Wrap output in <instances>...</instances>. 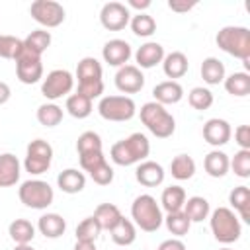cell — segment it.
Here are the masks:
<instances>
[{
  "label": "cell",
  "mask_w": 250,
  "mask_h": 250,
  "mask_svg": "<svg viewBox=\"0 0 250 250\" xmlns=\"http://www.w3.org/2000/svg\"><path fill=\"white\" fill-rule=\"evenodd\" d=\"M148 152H150V143H148L146 135L133 133L127 139H121L111 145L109 158L117 166H131V164H139V162L146 160Z\"/></svg>",
  "instance_id": "cell-1"
},
{
  "label": "cell",
  "mask_w": 250,
  "mask_h": 250,
  "mask_svg": "<svg viewBox=\"0 0 250 250\" xmlns=\"http://www.w3.org/2000/svg\"><path fill=\"white\" fill-rule=\"evenodd\" d=\"M215 41L221 51H225L230 57L240 59L246 64V68L250 66V31H248V27L225 25L219 29Z\"/></svg>",
  "instance_id": "cell-2"
},
{
  "label": "cell",
  "mask_w": 250,
  "mask_h": 250,
  "mask_svg": "<svg viewBox=\"0 0 250 250\" xmlns=\"http://www.w3.org/2000/svg\"><path fill=\"white\" fill-rule=\"evenodd\" d=\"M141 121L143 125L158 139H168L176 131V119L174 115L156 102H146L141 105Z\"/></svg>",
  "instance_id": "cell-3"
},
{
  "label": "cell",
  "mask_w": 250,
  "mask_h": 250,
  "mask_svg": "<svg viewBox=\"0 0 250 250\" xmlns=\"http://www.w3.org/2000/svg\"><path fill=\"white\" fill-rule=\"evenodd\" d=\"M131 219H133L135 227H139L145 232H154L164 223L160 205L148 193H143V195L135 197V201L131 205Z\"/></svg>",
  "instance_id": "cell-4"
},
{
  "label": "cell",
  "mask_w": 250,
  "mask_h": 250,
  "mask_svg": "<svg viewBox=\"0 0 250 250\" xmlns=\"http://www.w3.org/2000/svg\"><path fill=\"white\" fill-rule=\"evenodd\" d=\"M76 78H78V94L94 100L104 94V80H102V64L94 57H84L78 61L76 66Z\"/></svg>",
  "instance_id": "cell-5"
},
{
  "label": "cell",
  "mask_w": 250,
  "mask_h": 250,
  "mask_svg": "<svg viewBox=\"0 0 250 250\" xmlns=\"http://www.w3.org/2000/svg\"><path fill=\"white\" fill-rule=\"evenodd\" d=\"M209 215H211L209 225H211V232H213L215 240H219L221 244H232L240 238L242 227H240V221L232 209L217 207Z\"/></svg>",
  "instance_id": "cell-6"
},
{
  "label": "cell",
  "mask_w": 250,
  "mask_h": 250,
  "mask_svg": "<svg viewBox=\"0 0 250 250\" xmlns=\"http://www.w3.org/2000/svg\"><path fill=\"white\" fill-rule=\"evenodd\" d=\"M18 195H20V201L29 207V209H47L53 199H55V191L53 188L43 182V180H27L20 186L18 189Z\"/></svg>",
  "instance_id": "cell-7"
},
{
  "label": "cell",
  "mask_w": 250,
  "mask_h": 250,
  "mask_svg": "<svg viewBox=\"0 0 250 250\" xmlns=\"http://www.w3.org/2000/svg\"><path fill=\"white\" fill-rule=\"evenodd\" d=\"M98 113L105 121H129L137 113V105L129 96H104L98 104Z\"/></svg>",
  "instance_id": "cell-8"
},
{
  "label": "cell",
  "mask_w": 250,
  "mask_h": 250,
  "mask_svg": "<svg viewBox=\"0 0 250 250\" xmlns=\"http://www.w3.org/2000/svg\"><path fill=\"white\" fill-rule=\"evenodd\" d=\"M51 162H53V146L43 139H33L25 150V160H23L25 172H29L31 176L45 174L51 168Z\"/></svg>",
  "instance_id": "cell-9"
},
{
  "label": "cell",
  "mask_w": 250,
  "mask_h": 250,
  "mask_svg": "<svg viewBox=\"0 0 250 250\" xmlns=\"http://www.w3.org/2000/svg\"><path fill=\"white\" fill-rule=\"evenodd\" d=\"M29 14L43 27H59L66 18V12H64L62 4H59L55 0H35V2H31Z\"/></svg>",
  "instance_id": "cell-10"
},
{
  "label": "cell",
  "mask_w": 250,
  "mask_h": 250,
  "mask_svg": "<svg viewBox=\"0 0 250 250\" xmlns=\"http://www.w3.org/2000/svg\"><path fill=\"white\" fill-rule=\"evenodd\" d=\"M72 88H74V76L64 68L51 70L41 82V94L47 100H59L62 96H68Z\"/></svg>",
  "instance_id": "cell-11"
},
{
  "label": "cell",
  "mask_w": 250,
  "mask_h": 250,
  "mask_svg": "<svg viewBox=\"0 0 250 250\" xmlns=\"http://www.w3.org/2000/svg\"><path fill=\"white\" fill-rule=\"evenodd\" d=\"M16 74H18V80L21 84H35V82H39L43 78L41 57L23 47L20 57L16 59Z\"/></svg>",
  "instance_id": "cell-12"
},
{
  "label": "cell",
  "mask_w": 250,
  "mask_h": 250,
  "mask_svg": "<svg viewBox=\"0 0 250 250\" xmlns=\"http://www.w3.org/2000/svg\"><path fill=\"white\" fill-rule=\"evenodd\" d=\"M100 21L107 31H121L131 21V10L123 2H105L100 10Z\"/></svg>",
  "instance_id": "cell-13"
},
{
  "label": "cell",
  "mask_w": 250,
  "mask_h": 250,
  "mask_svg": "<svg viewBox=\"0 0 250 250\" xmlns=\"http://www.w3.org/2000/svg\"><path fill=\"white\" fill-rule=\"evenodd\" d=\"M145 86V74L135 64H125L115 72V88L123 94H137Z\"/></svg>",
  "instance_id": "cell-14"
},
{
  "label": "cell",
  "mask_w": 250,
  "mask_h": 250,
  "mask_svg": "<svg viewBox=\"0 0 250 250\" xmlns=\"http://www.w3.org/2000/svg\"><path fill=\"white\" fill-rule=\"evenodd\" d=\"M133 51H131V45L125 41V39H109L104 49H102V57L104 61L109 64V66H125L131 59Z\"/></svg>",
  "instance_id": "cell-15"
},
{
  "label": "cell",
  "mask_w": 250,
  "mask_h": 250,
  "mask_svg": "<svg viewBox=\"0 0 250 250\" xmlns=\"http://www.w3.org/2000/svg\"><path fill=\"white\" fill-rule=\"evenodd\" d=\"M230 135H232V129H230V123L227 119L213 117V119H207L203 125V139L211 146L227 145L230 141Z\"/></svg>",
  "instance_id": "cell-16"
},
{
  "label": "cell",
  "mask_w": 250,
  "mask_h": 250,
  "mask_svg": "<svg viewBox=\"0 0 250 250\" xmlns=\"http://www.w3.org/2000/svg\"><path fill=\"white\" fill-rule=\"evenodd\" d=\"M135 178L145 188H156L164 182V168L154 160H143L137 164Z\"/></svg>",
  "instance_id": "cell-17"
},
{
  "label": "cell",
  "mask_w": 250,
  "mask_h": 250,
  "mask_svg": "<svg viewBox=\"0 0 250 250\" xmlns=\"http://www.w3.org/2000/svg\"><path fill=\"white\" fill-rule=\"evenodd\" d=\"M164 59V47L156 41H146L135 51V61L139 68H152L156 64H162Z\"/></svg>",
  "instance_id": "cell-18"
},
{
  "label": "cell",
  "mask_w": 250,
  "mask_h": 250,
  "mask_svg": "<svg viewBox=\"0 0 250 250\" xmlns=\"http://www.w3.org/2000/svg\"><path fill=\"white\" fill-rule=\"evenodd\" d=\"M21 164L16 154L4 152L0 154V188H12L20 182Z\"/></svg>",
  "instance_id": "cell-19"
},
{
  "label": "cell",
  "mask_w": 250,
  "mask_h": 250,
  "mask_svg": "<svg viewBox=\"0 0 250 250\" xmlns=\"http://www.w3.org/2000/svg\"><path fill=\"white\" fill-rule=\"evenodd\" d=\"M152 96H154L156 104L172 105V104H178L184 98V88L176 80H164V82H160L152 88Z\"/></svg>",
  "instance_id": "cell-20"
},
{
  "label": "cell",
  "mask_w": 250,
  "mask_h": 250,
  "mask_svg": "<svg viewBox=\"0 0 250 250\" xmlns=\"http://www.w3.org/2000/svg\"><path fill=\"white\" fill-rule=\"evenodd\" d=\"M188 68H189V62L182 51H172V53L164 55V59H162V70L170 80L182 78L188 72Z\"/></svg>",
  "instance_id": "cell-21"
},
{
  "label": "cell",
  "mask_w": 250,
  "mask_h": 250,
  "mask_svg": "<svg viewBox=\"0 0 250 250\" xmlns=\"http://www.w3.org/2000/svg\"><path fill=\"white\" fill-rule=\"evenodd\" d=\"M57 186L61 188V191L74 195L86 188V176L76 168H66L57 176Z\"/></svg>",
  "instance_id": "cell-22"
},
{
  "label": "cell",
  "mask_w": 250,
  "mask_h": 250,
  "mask_svg": "<svg viewBox=\"0 0 250 250\" xmlns=\"http://www.w3.org/2000/svg\"><path fill=\"white\" fill-rule=\"evenodd\" d=\"M37 230L45 238H59L66 230V221L59 213H45L37 221Z\"/></svg>",
  "instance_id": "cell-23"
},
{
  "label": "cell",
  "mask_w": 250,
  "mask_h": 250,
  "mask_svg": "<svg viewBox=\"0 0 250 250\" xmlns=\"http://www.w3.org/2000/svg\"><path fill=\"white\" fill-rule=\"evenodd\" d=\"M186 199H188L186 189L182 186H168V188H164V191L160 195V209H164L166 213L182 211Z\"/></svg>",
  "instance_id": "cell-24"
},
{
  "label": "cell",
  "mask_w": 250,
  "mask_h": 250,
  "mask_svg": "<svg viewBox=\"0 0 250 250\" xmlns=\"http://www.w3.org/2000/svg\"><path fill=\"white\" fill-rule=\"evenodd\" d=\"M184 215L189 219V223H201L209 217L211 213V207H209V201L201 195H193V197H188L186 203H184Z\"/></svg>",
  "instance_id": "cell-25"
},
{
  "label": "cell",
  "mask_w": 250,
  "mask_h": 250,
  "mask_svg": "<svg viewBox=\"0 0 250 250\" xmlns=\"http://www.w3.org/2000/svg\"><path fill=\"white\" fill-rule=\"evenodd\" d=\"M229 203L234 207V211L240 215L244 223H250V189L248 186H236L229 193Z\"/></svg>",
  "instance_id": "cell-26"
},
{
  "label": "cell",
  "mask_w": 250,
  "mask_h": 250,
  "mask_svg": "<svg viewBox=\"0 0 250 250\" xmlns=\"http://www.w3.org/2000/svg\"><path fill=\"white\" fill-rule=\"evenodd\" d=\"M92 217L98 221V225L102 227V230H111L121 221L123 215H121V211H119L117 205H113V203H100L96 207V211H94Z\"/></svg>",
  "instance_id": "cell-27"
},
{
  "label": "cell",
  "mask_w": 250,
  "mask_h": 250,
  "mask_svg": "<svg viewBox=\"0 0 250 250\" xmlns=\"http://www.w3.org/2000/svg\"><path fill=\"white\" fill-rule=\"evenodd\" d=\"M201 78L203 82H207L209 86L221 84L225 80V64L217 59V57H207L201 62Z\"/></svg>",
  "instance_id": "cell-28"
},
{
  "label": "cell",
  "mask_w": 250,
  "mask_h": 250,
  "mask_svg": "<svg viewBox=\"0 0 250 250\" xmlns=\"http://www.w3.org/2000/svg\"><path fill=\"white\" fill-rule=\"evenodd\" d=\"M229 160L223 150H211L203 160V168L211 178H223L229 172Z\"/></svg>",
  "instance_id": "cell-29"
},
{
  "label": "cell",
  "mask_w": 250,
  "mask_h": 250,
  "mask_svg": "<svg viewBox=\"0 0 250 250\" xmlns=\"http://www.w3.org/2000/svg\"><path fill=\"white\" fill-rule=\"evenodd\" d=\"M225 90L234 98H244L250 94V74L248 72H232L225 76Z\"/></svg>",
  "instance_id": "cell-30"
},
{
  "label": "cell",
  "mask_w": 250,
  "mask_h": 250,
  "mask_svg": "<svg viewBox=\"0 0 250 250\" xmlns=\"http://www.w3.org/2000/svg\"><path fill=\"white\" fill-rule=\"evenodd\" d=\"M8 234L16 244H29L35 236V227L27 219H16L10 223Z\"/></svg>",
  "instance_id": "cell-31"
},
{
  "label": "cell",
  "mask_w": 250,
  "mask_h": 250,
  "mask_svg": "<svg viewBox=\"0 0 250 250\" xmlns=\"http://www.w3.org/2000/svg\"><path fill=\"white\" fill-rule=\"evenodd\" d=\"M111 232V240L117 244V246H129L135 242L137 238V229H135V223L121 217V221L109 230Z\"/></svg>",
  "instance_id": "cell-32"
},
{
  "label": "cell",
  "mask_w": 250,
  "mask_h": 250,
  "mask_svg": "<svg viewBox=\"0 0 250 250\" xmlns=\"http://www.w3.org/2000/svg\"><path fill=\"white\" fill-rule=\"evenodd\" d=\"M170 174L176 180H189L195 174V160L189 154H178L170 162Z\"/></svg>",
  "instance_id": "cell-33"
},
{
  "label": "cell",
  "mask_w": 250,
  "mask_h": 250,
  "mask_svg": "<svg viewBox=\"0 0 250 250\" xmlns=\"http://www.w3.org/2000/svg\"><path fill=\"white\" fill-rule=\"evenodd\" d=\"M66 111L74 117V119H86L92 113V100L82 96V94H70L66 98Z\"/></svg>",
  "instance_id": "cell-34"
},
{
  "label": "cell",
  "mask_w": 250,
  "mask_h": 250,
  "mask_svg": "<svg viewBox=\"0 0 250 250\" xmlns=\"http://www.w3.org/2000/svg\"><path fill=\"white\" fill-rule=\"evenodd\" d=\"M51 45V33L47 29H33L25 39H23V47L29 49L35 55H43Z\"/></svg>",
  "instance_id": "cell-35"
},
{
  "label": "cell",
  "mask_w": 250,
  "mask_h": 250,
  "mask_svg": "<svg viewBox=\"0 0 250 250\" xmlns=\"http://www.w3.org/2000/svg\"><path fill=\"white\" fill-rule=\"evenodd\" d=\"M131 31L137 35V37H150L154 31H156V21L152 16H148L146 12H141V14H135L131 16Z\"/></svg>",
  "instance_id": "cell-36"
},
{
  "label": "cell",
  "mask_w": 250,
  "mask_h": 250,
  "mask_svg": "<svg viewBox=\"0 0 250 250\" xmlns=\"http://www.w3.org/2000/svg\"><path fill=\"white\" fill-rule=\"evenodd\" d=\"M37 121H39L43 127H57V125L62 121V107H59V105L53 104V102L41 104V105L37 107Z\"/></svg>",
  "instance_id": "cell-37"
},
{
  "label": "cell",
  "mask_w": 250,
  "mask_h": 250,
  "mask_svg": "<svg viewBox=\"0 0 250 250\" xmlns=\"http://www.w3.org/2000/svg\"><path fill=\"white\" fill-rule=\"evenodd\" d=\"M164 225H166V229H168V232H172L174 236H186L188 232H189V227H191V223H189V219L184 215V211H176V213H168L166 217H164Z\"/></svg>",
  "instance_id": "cell-38"
},
{
  "label": "cell",
  "mask_w": 250,
  "mask_h": 250,
  "mask_svg": "<svg viewBox=\"0 0 250 250\" xmlns=\"http://www.w3.org/2000/svg\"><path fill=\"white\" fill-rule=\"evenodd\" d=\"M188 102L193 109L197 111H203V109H209L213 105V92L209 88H203V86H195L189 90L188 94Z\"/></svg>",
  "instance_id": "cell-39"
},
{
  "label": "cell",
  "mask_w": 250,
  "mask_h": 250,
  "mask_svg": "<svg viewBox=\"0 0 250 250\" xmlns=\"http://www.w3.org/2000/svg\"><path fill=\"white\" fill-rule=\"evenodd\" d=\"M104 148L102 137L96 131H84L78 141H76V152L78 154H86V152H98Z\"/></svg>",
  "instance_id": "cell-40"
},
{
  "label": "cell",
  "mask_w": 250,
  "mask_h": 250,
  "mask_svg": "<svg viewBox=\"0 0 250 250\" xmlns=\"http://www.w3.org/2000/svg\"><path fill=\"white\" fill-rule=\"evenodd\" d=\"M23 49V39H18L14 35H2L0 39V59L16 61Z\"/></svg>",
  "instance_id": "cell-41"
},
{
  "label": "cell",
  "mask_w": 250,
  "mask_h": 250,
  "mask_svg": "<svg viewBox=\"0 0 250 250\" xmlns=\"http://www.w3.org/2000/svg\"><path fill=\"white\" fill-rule=\"evenodd\" d=\"M102 232V227L98 225V221L94 217H86L78 223L76 227V240H90V242H96V238L100 236Z\"/></svg>",
  "instance_id": "cell-42"
},
{
  "label": "cell",
  "mask_w": 250,
  "mask_h": 250,
  "mask_svg": "<svg viewBox=\"0 0 250 250\" xmlns=\"http://www.w3.org/2000/svg\"><path fill=\"white\" fill-rule=\"evenodd\" d=\"M229 170H232L238 178H250V150L234 152L232 160H229Z\"/></svg>",
  "instance_id": "cell-43"
},
{
  "label": "cell",
  "mask_w": 250,
  "mask_h": 250,
  "mask_svg": "<svg viewBox=\"0 0 250 250\" xmlns=\"http://www.w3.org/2000/svg\"><path fill=\"white\" fill-rule=\"evenodd\" d=\"M78 160H80V168L84 172H92L94 168H98L100 164L105 162V156H104V150H98V152H86V154H78Z\"/></svg>",
  "instance_id": "cell-44"
},
{
  "label": "cell",
  "mask_w": 250,
  "mask_h": 250,
  "mask_svg": "<svg viewBox=\"0 0 250 250\" xmlns=\"http://www.w3.org/2000/svg\"><path fill=\"white\" fill-rule=\"evenodd\" d=\"M90 178L98 184V186H109L113 182V168L109 166V162L105 160L104 164H100L98 168H94L90 172Z\"/></svg>",
  "instance_id": "cell-45"
},
{
  "label": "cell",
  "mask_w": 250,
  "mask_h": 250,
  "mask_svg": "<svg viewBox=\"0 0 250 250\" xmlns=\"http://www.w3.org/2000/svg\"><path fill=\"white\" fill-rule=\"evenodd\" d=\"M234 141L242 150H250V127L248 125H238L234 129Z\"/></svg>",
  "instance_id": "cell-46"
},
{
  "label": "cell",
  "mask_w": 250,
  "mask_h": 250,
  "mask_svg": "<svg viewBox=\"0 0 250 250\" xmlns=\"http://www.w3.org/2000/svg\"><path fill=\"white\" fill-rule=\"evenodd\" d=\"M197 2H188V0H170L168 2V8L172 12H178V14H184V12H189L191 8H195Z\"/></svg>",
  "instance_id": "cell-47"
},
{
  "label": "cell",
  "mask_w": 250,
  "mask_h": 250,
  "mask_svg": "<svg viewBox=\"0 0 250 250\" xmlns=\"http://www.w3.org/2000/svg\"><path fill=\"white\" fill-rule=\"evenodd\" d=\"M158 250H186V244L180 238H168V240L160 242Z\"/></svg>",
  "instance_id": "cell-48"
},
{
  "label": "cell",
  "mask_w": 250,
  "mask_h": 250,
  "mask_svg": "<svg viewBox=\"0 0 250 250\" xmlns=\"http://www.w3.org/2000/svg\"><path fill=\"white\" fill-rule=\"evenodd\" d=\"M150 4H152L150 0H127V8H135V10H139V14L146 8H150Z\"/></svg>",
  "instance_id": "cell-49"
},
{
  "label": "cell",
  "mask_w": 250,
  "mask_h": 250,
  "mask_svg": "<svg viewBox=\"0 0 250 250\" xmlns=\"http://www.w3.org/2000/svg\"><path fill=\"white\" fill-rule=\"evenodd\" d=\"M10 96H12L10 86H8L6 82H0V105H4V104L10 100Z\"/></svg>",
  "instance_id": "cell-50"
},
{
  "label": "cell",
  "mask_w": 250,
  "mask_h": 250,
  "mask_svg": "<svg viewBox=\"0 0 250 250\" xmlns=\"http://www.w3.org/2000/svg\"><path fill=\"white\" fill-rule=\"evenodd\" d=\"M72 250H98V248H96V242H90V240H76V244H74Z\"/></svg>",
  "instance_id": "cell-51"
},
{
  "label": "cell",
  "mask_w": 250,
  "mask_h": 250,
  "mask_svg": "<svg viewBox=\"0 0 250 250\" xmlns=\"http://www.w3.org/2000/svg\"><path fill=\"white\" fill-rule=\"evenodd\" d=\"M14 250H35L31 244H16V248Z\"/></svg>",
  "instance_id": "cell-52"
},
{
  "label": "cell",
  "mask_w": 250,
  "mask_h": 250,
  "mask_svg": "<svg viewBox=\"0 0 250 250\" xmlns=\"http://www.w3.org/2000/svg\"><path fill=\"white\" fill-rule=\"evenodd\" d=\"M221 250H232V248H221Z\"/></svg>",
  "instance_id": "cell-53"
},
{
  "label": "cell",
  "mask_w": 250,
  "mask_h": 250,
  "mask_svg": "<svg viewBox=\"0 0 250 250\" xmlns=\"http://www.w3.org/2000/svg\"><path fill=\"white\" fill-rule=\"evenodd\" d=\"M0 39H2V33H0Z\"/></svg>",
  "instance_id": "cell-54"
}]
</instances>
